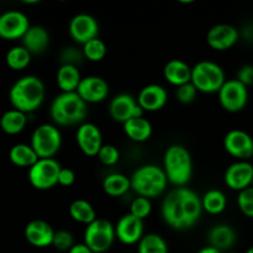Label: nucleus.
<instances>
[{"instance_id":"32","label":"nucleus","mask_w":253,"mask_h":253,"mask_svg":"<svg viewBox=\"0 0 253 253\" xmlns=\"http://www.w3.org/2000/svg\"><path fill=\"white\" fill-rule=\"evenodd\" d=\"M31 56L32 54L24 46H15L7 51L5 61L9 68L14 71H22L31 62Z\"/></svg>"},{"instance_id":"12","label":"nucleus","mask_w":253,"mask_h":253,"mask_svg":"<svg viewBox=\"0 0 253 253\" xmlns=\"http://www.w3.org/2000/svg\"><path fill=\"white\" fill-rule=\"evenodd\" d=\"M224 148L239 161H247L253 157V138L246 131L235 128L225 135Z\"/></svg>"},{"instance_id":"35","label":"nucleus","mask_w":253,"mask_h":253,"mask_svg":"<svg viewBox=\"0 0 253 253\" xmlns=\"http://www.w3.org/2000/svg\"><path fill=\"white\" fill-rule=\"evenodd\" d=\"M85 59L83 53V49H79L77 47H66L62 49L59 54V61L61 66H74L78 67L79 64L83 63Z\"/></svg>"},{"instance_id":"46","label":"nucleus","mask_w":253,"mask_h":253,"mask_svg":"<svg viewBox=\"0 0 253 253\" xmlns=\"http://www.w3.org/2000/svg\"><path fill=\"white\" fill-rule=\"evenodd\" d=\"M226 253H236V252H230V251H229V252H226Z\"/></svg>"},{"instance_id":"3","label":"nucleus","mask_w":253,"mask_h":253,"mask_svg":"<svg viewBox=\"0 0 253 253\" xmlns=\"http://www.w3.org/2000/svg\"><path fill=\"white\" fill-rule=\"evenodd\" d=\"M53 123L59 126H73L83 124L88 115V104L74 93H61L53 99L49 108Z\"/></svg>"},{"instance_id":"45","label":"nucleus","mask_w":253,"mask_h":253,"mask_svg":"<svg viewBox=\"0 0 253 253\" xmlns=\"http://www.w3.org/2000/svg\"><path fill=\"white\" fill-rule=\"evenodd\" d=\"M246 253H253V246L250 247V249L246 251Z\"/></svg>"},{"instance_id":"23","label":"nucleus","mask_w":253,"mask_h":253,"mask_svg":"<svg viewBox=\"0 0 253 253\" xmlns=\"http://www.w3.org/2000/svg\"><path fill=\"white\" fill-rule=\"evenodd\" d=\"M166 81L172 85H184L192 82V68L182 59H170L163 68Z\"/></svg>"},{"instance_id":"27","label":"nucleus","mask_w":253,"mask_h":253,"mask_svg":"<svg viewBox=\"0 0 253 253\" xmlns=\"http://www.w3.org/2000/svg\"><path fill=\"white\" fill-rule=\"evenodd\" d=\"M27 124V115L25 113L11 109L2 114L0 118V127L7 135H17L21 132Z\"/></svg>"},{"instance_id":"26","label":"nucleus","mask_w":253,"mask_h":253,"mask_svg":"<svg viewBox=\"0 0 253 253\" xmlns=\"http://www.w3.org/2000/svg\"><path fill=\"white\" fill-rule=\"evenodd\" d=\"M124 131L130 140L135 142H145L152 135V125L147 119L140 116L124 124Z\"/></svg>"},{"instance_id":"36","label":"nucleus","mask_w":253,"mask_h":253,"mask_svg":"<svg viewBox=\"0 0 253 253\" xmlns=\"http://www.w3.org/2000/svg\"><path fill=\"white\" fill-rule=\"evenodd\" d=\"M151 210H152V204H151V200L147 199V198H136L130 205V214L140 220L146 219L151 214Z\"/></svg>"},{"instance_id":"42","label":"nucleus","mask_w":253,"mask_h":253,"mask_svg":"<svg viewBox=\"0 0 253 253\" xmlns=\"http://www.w3.org/2000/svg\"><path fill=\"white\" fill-rule=\"evenodd\" d=\"M237 81L241 82L244 85L249 86L253 84V66H244L242 68H240L239 73H237Z\"/></svg>"},{"instance_id":"28","label":"nucleus","mask_w":253,"mask_h":253,"mask_svg":"<svg viewBox=\"0 0 253 253\" xmlns=\"http://www.w3.org/2000/svg\"><path fill=\"white\" fill-rule=\"evenodd\" d=\"M9 158L11 163L17 167H25L29 169L40 160L31 145H25V143H17L12 146L9 152Z\"/></svg>"},{"instance_id":"15","label":"nucleus","mask_w":253,"mask_h":253,"mask_svg":"<svg viewBox=\"0 0 253 253\" xmlns=\"http://www.w3.org/2000/svg\"><path fill=\"white\" fill-rule=\"evenodd\" d=\"M77 143L82 152L89 157L98 156L103 147V136L100 128L91 123H84L77 130Z\"/></svg>"},{"instance_id":"34","label":"nucleus","mask_w":253,"mask_h":253,"mask_svg":"<svg viewBox=\"0 0 253 253\" xmlns=\"http://www.w3.org/2000/svg\"><path fill=\"white\" fill-rule=\"evenodd\" d=\"M82 49H83L85 59H88L90 62L103 61L104 57L106 56V52H108L106 44L100 39H98V37L84 43Z\"/></svg>"},{"instance_id":"19","label":"nucleus","mask_w":253,"mask_h":253,"mask_svg":"<svg viewBox=\"0 0 253 253\" xmlns=\"http://www.w3.org/2000/svg\"><path fill=\"white\" fill-rule=\"evenodd\" d=\"M116 239L124 245H135L143 237V220L137 219L130 212L120 217L115 225Z\"/></svg>"},{"instance_id":"14","label":"nucleus","mask_w":253,"mask_h":253,"mask_svg":"<svg viewBox=\"0 0 253 253\" xmlns=\"http://www.w3.org/2000/svg\"><path fill=\"white\" fill-rule=\"evenodd\" d=\"M99 34L98 21L91 15L78 14L69 22V35L77 43L83 46L96 39Z\"/></svg>"},{"instance_id":"44","label":"nucleus","mask_w":253,"mask_h":253,"mask_svg":"<svg viewBox=\"0 0 253 253\" xmlns=\"http://www.w3.org/2000/svg\"><path fill=\"white\" fill-rule=\"evenodd\" d=\"M197 253H222V252L219 251L217 249H215V247L208 246V247H204V249L199 250Z\"/></svg>"},{"instance_id":"17","label":"nucleus","mask_w":253,"mask_h":253,"mask_svg":"<svg viewBox=\"0 0 253 253\" xmlns=\"http://www.w3.org/2000/svg\"><path fill=\"white\" fill-rule=\"evenodd\" d=\"M225 183L232 190L242 192L250 188L253 179V166L247 161H237L225 172Z\"/></svg>"},{"instance_id":"10","label":"nucleus","mask_w":253,"mask_h":253,"mask_svg":"<svg viewBox=\"0 0 253 253\" xmlns=\"http://www.w3.org/2000/svg\"><path fill=\"white\" fill-rule=\"evenodd\" d=\"M219 100L222 109L229 113H239L245 109L249 101V90L237 79H230L225 82L219 90Z\"/></svg>"},{"instance_id":"40","label":"nucleus","mask_w":253,"mask_h":253,"mask_svg":"<svg viewBox=\"0 0 253 253\" xmlns=\"http://www.w3.org/2000/svg\"><path fill=\"white\" fill-rule=\"evenodd\" d=\"M198 90L194 85L192 84V82L184 85H180L177 88L175 91V96H177V100L182 104H190L195 100L197 98Z\"/></svg>"},{"instance_id":"33","label":"nucleus","mask_w":253,"mask_h":253,"mask_svg":"<svg viewBox=\"0 0 253 253\" xmlns=\"http://www.w3.org/2000/svg\"><path fill=\"white\" fill-rule=\"evenodd\" d=\"M138 253H168V245L162 236L157 234L143 235L138 242Z\"/></svg>"},{"instance_id":"29","label":"nucleus","mask_w":253,"mask_h":253,"mask_svg":"<svg viewBox=\"0 0 253 253\" xmlns=\"http://www.w3.org/2000/svg\"><path fill=\"white\" fill-rule=\"evenodd\" d=\"M131 189V180L121 173H111L103 180V190L110 197H123Z\"/></svg>"},{"instance_id":"30","label":"nucleus","mask_w":253,"mask_h":253,"mask_svg":"<svg viewBox=\"0 0 253 253\" xmlns=\"http://www.w3.org/2000/svg\"><path fill=\"white\" fill-rule=\"evenodd\" d=\"M69 215L74 221L85 224L86 226L98 219L93 205L84 199H77L72 203L69 207Z\"/></svg>"},{"instance_id":"6","label":"nucleus","mask_w":253,"mask_h":253,"mask_svg":"<svg viewBox=\"0 0 253 253\" xmlns=\"http://www.w3.org/2000/svg\"><path fill=\"white\" fill-rule=\"evenodd\" d=\"M225 82L226 77L224 69L215 62L200 61L192 68V84L198 91L219 93Z\"/></svg>"},{"instance_id":"1","label":"nucleus","mask_w":253,"mask_h":253,"mask_svg":"<svg viewBox=\"0 0 253 253\" xmlns=\"http://www.w3.org/2000/svg\"><path fill=\"white\" fill-rule=\"evenodd\" d=\"M202 211V199L187 187L175 188L168 193L161 208L165 222L174 230H187L194 226Z\"/></svg>"},{"instance_id":"7","label":"nucleus","mask_w":253,"mask_h":253,"mask_svg":"<svg viewBox=\"0 0 253 253\" xmlns=\"http://www.w3.org/2000/svg\"><path fill=\"white\" fill-rule=\"evenodd\" d=\"M30 145L39 158H53L61 148V132L56 125L42 124L35 128Z\"/></svg>"},{"instance_id":"47","label":"nucleus","mask_w":253,"mask_h":253,"mask_svg":"<svg viewBox=\"0 0 253 253\" xmlns=\"http://www.w3.org/2000/svg\"><path fill=\"white\" fill-rule=\"evenodd\" d=\"M251 187L253 188V179H252V184H251Z\"/></svg>"},{"instance_id":"43","label":"nucleus","mask_w":253,"mask_h":253,"mask_svg":"<svg viewBox=\"0 0 253 253\" xmlns=\"http://www.w3.org/2000/svg\"><path fill=\"white\" fill-rule=\"evenodd\" d=\"M68 253H94L85 244H76Z\"/></svg>"},{"instance_id":"2","label":"nucleus","mask_w":253,"mask_h":253,"mask_svg":"<svg viewBox=\"0 0 253 253\" xmlns=\"http://www.w3.org/2000/svg\"><path fill=\"white\" fill-rule=\"evenodd\" d=\"M44 84L39 77L25 76L14 83L9 91L12 108L27 114L36 111L44 100Z\"/></svg>"},{"instance_id":"11","label":"nucleus","mask_w":253,"mask_h":253,"mask_svg":"<svg viewBox=\"0 0 253 253\" xmlns=\"http://www.w3.org/2000/svg\"><path fill=\"white\" fill-rule=\"evenodd\" d=\"M109 114L111 119L116 123L125 124L128 120L135 118H140L143 115V110L140 108L137 99L133 98L130 94H119L109 105Z\"/></svg>"},{"instance_id":"21","label":"nucleus","mask_w":253,"mask_h":253,"mask_svg":"<svg viewBox=\"0 0 253 253\" xmlns=\"http://www.w3.org/2000/svg\"><path fill=\"white\" fill-rule=\"evenodd\" d=\"M54 230L48 222L43 220H32L25 227V239L30 245L39 249L52 246L54 237Z\"/></svg>"},{"instance_id":"5","label":"nucleus","mask_w":253,"mask_h":253,"mask_svg":"<svg viewBox=\"0 0 253 253\" xmlns=\"http://www.w3.org/2000/svg\"><path fill=\"white\" fill-rule=\"evenodd\" d=\"M131 180V189L135 190L138 197L156 198L162 194L167 188V175L163 168L155 165H146L133 172Z\"/></svg>"},{"instance_id":"31","label":"nucleus","mask_w":253,"mask_h":253,"mask_svg":"<svg viewBox=\"0 0 253 253\" xmlns=\"http://www.w3.org/2000/svg\"><path fill=\"white\" fill-rule=\"evenodd\" d=\"M203 210L210 215H219L226 209L227 199L221 190L210 189L202 198Z\"/></svg>"},{"instance_id":"8","label":"nucleus","mask_w":253,"mask_h":253,"mask_svg":"<svg viewBox=\"0 0 253 253\" xmlns=\"http://www.w3.org/2000/svg\"><path fill=\"white\" fill-rule=\"evenodd\" d=\"M115 239V226L105 219L98 217L84 231V244L94 253H104L110 250Z\"/></svg>"},{"instance_id":"38","label":"nucleus","mask_w":253,"mask_h":253,"mask_svg":"<svg viewBox=\"0 0 253 253\" xmlns=\"http://www.w3.org/2000/svg\"><path fill=\"white\" fill-rule=\"evenodd\" d=\"M103 165L105 166H114L119 162L120 160V152H119L118 148L113 145H103V147L99 151L98 156Z\"/></svg>"},{"instance_id":"9","label":"nucleus","mask_w":253,"mask_h":253,"mask_svg":"<svg viewBox=\"0 0 253 253\" xmlns=\"http://www.w3.org/2000/svg\"><path fill=\"white\" fill-rule=\"evenodd\" d=\"M61 165L54 158H40L29 169V180L35 189L48 190L58 184Z\"/></svg>"},{"instance_id":"4","label":"nucleus","mask_w":253,"mask_h":253,"mask_svg":"<svg viewBox=\"0 0 253 253\" xmlns=\"http://www.w3.org/2000/svg\"><path fill=\"white\" fill-rule=\"evenodd\" d=\"M163 170L168 182L178 188L185 187L193 175V161L189 151L182 145H172L166 150Z\"/></svg>"},{"instance_id":"20","label":"nucleus","mask_w":253,"mask_h":253,"mask_svg":"<svg viewBox=\"0 0 253 253\" xmlns=\"http://www.w3.org/2000/svg\"><path fill=\"white\" fill-rule=\"evenodd\" d=\"M168 101V93L160 84H150L141 89L137 96V103L143 111L155 113L166 106Z\"/></svg>"},{"instance_id":"22","label":"nucleus","mask_w":253,"mask_h":253,"mask_svg":"<svg viewBox=\"0 0 253 253\" xmlns=\"http://www.w3.org/2000/svg\"><path fill=\"white\" fill-rule=\"evenodd\" d=\"M236 231L230 225L219 224L211 227L208 235L209 246L215 247L219 251H229L236 244Z\"/></svg>"},{"instance_id":"25","label":"nucleus","mask_w":253,"mask_h":253,"mask_svg":"<svg viewBox=\"0 0 253 253\" xmlns=\"http://www.w3.org/2000/svg\"><path fill=\"white\" fill-rule=\"evenodd\" d=\"M56 82L62 93H74L82 82L78 67L61 66L56 76Z\"/></svg>"},{"instance_id":"39","label":"nucleus","mask_w":253,"mask_h":253,"mask_svg":"<svg viewBox=\"0 0 253 253\" xmlns=\"http://www.w3.org/2000/svg\"><path fill=\"white\" fill-rule=\"evenodd\" d=\"M237 204H239L240 210L242 214L246 216L253 217V188H246L245 190L240 192L239 198H237Z\"/></svg>"},{"instance_id":"24","label":"nucleus","mask_w":253,"mask_h":253,"mask_svg":"<svg viewBox=\"0 0 253 253\" xmlns=\"http://www.w3.org/2000/svg\"><path fill=\"white\" fill-rule=\"evenodd\" d=\"M22 46L31 54H40L46 51L49 44V34L42 26H30L22 37Z\"/></svg>"},{"instance_id":"41","label":"nucleus","mask_w":253,"mask_h":253,"mask_svg":"<svg viewBox=\"0 0 253 253\" xmlns=\"http://www.w3.org/2000/svg\"><path fill=\"white\" fill-rule=\"evenodd\" d=\"M76 182V174L71 168H61L58 174V184L62 187H71Z\"/></svg>"},{"instance_id":"13","label":"nucleus","mask_w":253,"mask_h":253,"mask_svg":"<svg viewBox=\"0 0 253 253\" xmlns=\"http://www.w3.org/2000/svg\"><path fill=\"white\" fill-rule=\"evenodd\" d=\"M30 29V21L21 11L11 10L0 15V37L4 40L22 39Z\"/></svg>"},{"instance_id":"37","label":"nucleus","mask_w":253,"mask_h":253,"mask_svg":"<svg viewBox=\"0 0 253 253\" xmlns=\"http://www.w3.org/2000/svg\"><path fill=\"white\" fill-rule=\"evenodd\" d=\"M74 245H76L74 244V237L69 231L58 230V231L54 232L52 246L58 250V251H69Z\"/></svg>"},{"instance_id":"18","label":"nucleus","mask_w":253,"mask_h":253,"mask_svg":"<svg viewBox=\"0 0 253 253\" xmlns=\"http://www.w3.org/2000/svg\"><path fill=\"white\" fill-rule=\"evenodd\" d=\"M239 39V30L229 24L215 25L207 34L208 44L215 51H226L231 48Z\"/></svg>"},{"instance_id":"16","label":"nucleus","mask_w":253,"mask_h":253,"mask_svg":"<svg viewBox=\"0 0 253 253\" xmlns=\"http://www.w3.org/2000/svg\"><path fill=\"white\" fill-rule=\"evenodd\" d=\"M77 93L86 104L101 103L109 95V84L101 77H84V78H82L81 84L77 89Z\"/></svg>"}]
</instances>
